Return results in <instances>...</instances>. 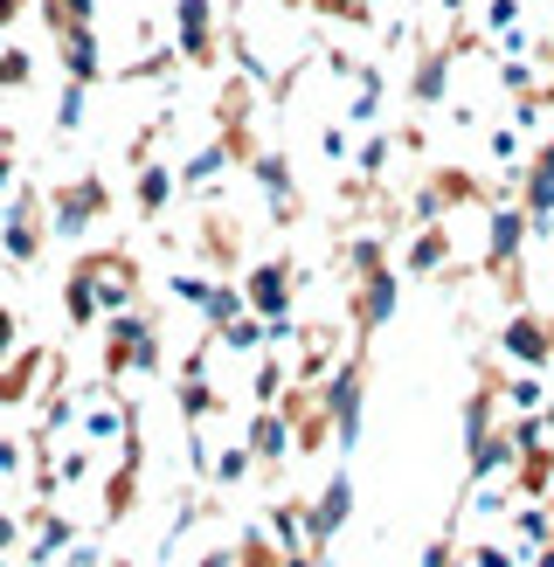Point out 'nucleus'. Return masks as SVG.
Wrapping results in <instances>:
<instances>
[{
    "label": "nucleus",
    "instance_id": "obj_17",
    "mask_svg": "<svg viewBox=\"0 0 554 567\" xmlns=\"http://www.w3.org/2000/svg\"><path fill=\"white\" fill-rule=\"evenodd\" d=\"M513 560H520V554H513V547H499V540H485L479 554H471V567H513Z\"/></svg>",
    "mask_w": 554,
    "mask_h": 567
},
{
    "label": "nucleus",
    "instance_id": "obj_5",
    "mask_svg": "<svg viewBox=\"0 0 554 567\" xmlns=\"http://www.w3.org/2000/svg\"><path fill=\"white\" fill-rule=\"evenodd\" d=\"M347 513H353V485H347V477H332V485L312 498V540L340 533V526H347Z\"/></svg>",
    "mask_w": 554,
    "mask_h": 567
},
{
    "label": "nucleus",
    "instance_id": "obj_10",
    "mask_svg": "<svg viewBox=\"0 0 554 567\" xmlns=\"http://www.w3.org/2000/svg\"><path fill=\"white\" fill-rule=\"evenodd\" d=\"M443 257H451V229H443V221H430V229L416 236V249H409V270H437Z\"/></svg>",
    "mask_w": 554,
    "mask_h": 567
},
{
    "label": "nucleus",
    "instance_id": "obj_23",
    "mask_svg": "<svg viewBox=\"0 0 554 567\" xmlns=\"http://www.w3.org/2000/svg\"><path fill=\"white\" fill-rule=\"evenodd\" d=\"M437 8H443V14H464V0H437Z\"/></svg>",
    "mask_w": 554,
    "mask_h": 567
},
{
    "label": "nucleus",
    "instance_id": "obj_4",
    "mask_svg": "<svg viewBox=\"0 0 554 567\" xmlns=\"http://www.w3.org/2000/svg\"><path fill=\"white\" fill-rule=\"evenodd\" d=\"M499 347H506L513 360H526V367H547V360H554V326H541V319H513L506 332H499Z\"/></svg>",
    "mask_w": 554,
    "mask_h": 567
},
{
    "label": "nucleus",
    "instance_id": "obj_18",
    "mask_svg": "<svg viewBox=\"0 0 554 567\" xmlns=\"http://www.w3.org/2000/svg\"><path fill=\"white\" fill-rule=\"evenodd\" d=\"M243 471H249V450H229V457H222V464H215V485H236V477H243Z\"/></svg>",
    "mask_w": 554,
    "mask_h": 567
},
{
    "label": "nucleus",
    "instance_id": "obj_15",
    "mask_svg": "<svg viewBox=\"0 0 554 567\" xmlns=\"http://www.w3.org/2000/svg\"><path fill=\"white\" fill-rule=\"evenodd\" d=\"M119 430H125V415L111 409V402H91V436L104 443V436H119Z\"/></svg>",
    "mask_w": 554,
    "mask_h": 567
},
{
    "label": "nucleus",
    "instance_id": "obj_19",
    "mask_svg": "<svg viewBox=\"0 0 554 567\" xmlns=\"http://www.w3.org/2000/svg\"><path fill=\"white\" fill-rule=\"evenodd\" d=\"M485 21L492 28H513L520 21V0H485Z\"/></svg>",
    "mask_w": 554,
    "mask_h": 567
},
{
    "label": "nucleus",
    "instance_id": "obj_12",
    "mask_svg": "<svg viewBox=\"0 0 554 567\" xmlns=\"http://www.w3.org/2000/svg\"><path fill=\"white\" fill-rule=\"evenodd\" d=\"M506 402H513V409H541V402H547V388H541V374H520V381L506 388Z\"/></svg>",
    "mask_w": 554,
    "mask_h": 567
},
{
    "label": "nucleus",
    "instance_id": "obj_3",
    "mask_svg": "<svg viewBox=\"0 0 554 567\" xmlns=\"http://www.w3.org/2000/svg\"><path fill=\"white\" fill-rule=\"evenodd\" d=\"M249 311H264V319H291V264H257L249 270Z\"/></svg>",
    "mask_w": 554,
    "mask_h": 567
},
{
    "label": "nucleus",
    "instance_id": "obj_1",
    "mask_svg": "<svg viewBox=\"0 0 554 567\" xmlns=\"http://www.w3.org/2000/svg\"><path fill=\"white\" fill-rule=\"evenodd\" d=\"M98 208H104V187H98V181H76V187H55L49 221H55V236H83Z\"/></svg>",
    "mask_w": 554,
    "mask_h": 567
},
{
    "label": "nucleus",
    "instance_id": "obj_11",
    "mask_svg": "<svg viewBox=\"0 0 554 567\" xmlns=\"http://www.w3.org/2000/svg\"><path fill=\"white\" fill-rule=\"evenodd\" d=\"M166 194H174V174H166V166H146V181H138V208L160 215V208H166Z\"/></svg>",
    "mask_w": 554,
    "mask_h": 567
},
{
    "label": "nucleus",
    "instance_id": "obj_16",
    "mask_svg": "<svg viewBox=\"0 0 554 567\" xmlns=\"http://www.w3.org/2000/svg\"><path fill=\"white\" fill-rule=\"evenodd\" d=\"M0 83H8V91H14V83H28V55L21 49H0Z\"/></svg>",
    "mask_w": 554,
    "mask_h": 567
},
{
    "label": "nucleus",
    "instance_id": "obj_9",
    "mask_svg": "<svg viewBox=\"0 0 554 567\" xmlns=\"http://www.w3.org/2000/svg\"><path fill=\"white\" fill-rule=\"evenodd\" d=\"M70 547V519H55V513H42L35 519V547H28V560H42V567H55V554Z\"/></svg>",
    "mask_w": 554,
    "mask_h": 567
},
{
    "label": "nucleus",
    "instance_id": "obj_20",
    "mask_svg": "<svg viewBox=\"0 0 554 567\" xmlns=\"http://www.w3.org/2000/svg\"><path fill=\"white\" fill-rule=\"evenodd\" d=\"M492 159H520V132H492Z\"/></svg>",
    "mask_w": 554,
    "mask_h": 567
},
{
    "label": "nucleus",
    "instance_id": "obj_7",
    "mask_svg": "<svg viewBox=\"0 0 554 567\" xmlns=\"http://www.w3.org/2000/svg\"><path fill=\"white\" fill-rule=\"evenodd\" d=\"M526 229H534V221L513 215V208H506V215H492V243H485V257H492V264H513V249H520Z\"/></svg>",
    "mask_w": 554,
    "mask_h": 567
},
{
    "label": "nucleus",
    "instance_id": "obj_21",
    "mask_svg": "<svg viewBox=\"0 0 554 567\" xmlns=\"http://www.w3.org/2000/svg\"><path fill=\"white\" fill-rule=\"evenodd\" d=\"M21 471V443H0V477H14Z\"/></svg>",
    "mask_w": 554,
    "mask_h": 567
},
{
    "label": "nucleus",
    "instance_id": "obj_22",
    "mask_svg": "<svg viewBox=\"0 0 554 567\" xmlns=\"http://www.w3.org/2000/svg\"><path fill=\"white\" fill-rule=\"evenodd\" d=\"M14 14H21V0H0V28H8Z\"/></svg>",
    "mask_w": 554,
    "mask_h": 567
},
{
    "label": "nucleus",
    "instance_id": "obj_2",
    "mask_svg": "<svg viewBox=\"0 0 554 567\" xmlns=\"http://www.w3.org/2000/svg\"><path fill=\"white\" fill-rule=\"evenodd\" d=\"M319 402H326V422L340 430V443H353L360 436V367H340V374L326 381Z\"/></svg>",
    "mask_w": 554,
    "mask_h": 567
},
{
    "label": "nucleus",
    "instance_id": "obj_13",
    "mask_svg": "<svg viewBox=\"0 0 554 567\" xmlns=\"http://www.w3.org/2000/svg\"><path fill=\"white\" fill-rule=\"evenodd\" d=\"M520 540H554V519H547V505H526V513H520Z\"/></svg>",
    "mask_w": 554,
    "mask_h": 567
},
{
    "label": "nucleus",
    "instance_id": "obj_6",
    "mask_svg": "<svg viewBox=\"0 0 554 567\" xmlns=\"http://www.w3.org/2000/svg\"><path fill=\"white\" fill-rule=\"evenodd\" d=\"M285 450H291V422L285 415H257V430H249V457H264V464H277V457H285Z\"/></svg>",
    "mask_w": 554,
    "mask_h": 567
},
{
    "label": "nucleus",
    "instance_id": "obj_8",
    "mask_svg": "<svg viewBox=\"0 0 554 567\" xmlns=\"http://www.w3.org/2000/svg\"><path fill=\"white\" fill-rule=\"evenodd\" d=\"M270 540L285 547V554H312V526H305L291 505H277V513H270Z\"/></svg>",
    "mask_w": 554,
    "mask_h": 567
},
{
    "label": "nucleus",
    "instance_id": "obj_14",
    "mask_svg": "<svg viewBox=\"0 0 554 567\" xmlns=\"http://www.w3.org/2000/svg\"><path fill=\"white\" fill-rule=\"evenodd\" d=\"M55 125H63V132L83 125V83H70V91H63V104H55Z\"/></svg>",
    "mask_w": 554,
    "mask_h": 567
}]
</instances>
